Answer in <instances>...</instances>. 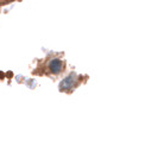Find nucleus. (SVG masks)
Listing matches in <instances>:
<instances>
[{
	"label": "nucleus",
	"mask_w": 158,
	"mask_h": 159,
	"mask_svg": "<svg viewBox=\"0 0 158 159\" xmlns=\"http://www.w3.org/2000/svg\"><path fill=\"white\" fill-rule=\"evenodd\" d=\"M75 80H76V75L74 73L70 74L69 76H67L66 79H63L61 81V83H59V89H61V90H67V89L72 88V87L74 86V83H75Z\"/></svg>",
	"instance_id": "obj_1"
},
{
	"label": "nucleus",
	"mask_w": 158,
	"mask_h": 159,
	"mask_svg": "<svg viewBox=\"0 0 158 159\" xmlns=\"http://www.w3.org/2000/svg\"><path fill=\"white\" fill-rule=\"evenodd\" d=\"M49 68H50V70H51L53 74H58V73H61L62 69H63V63H62V61L58 60V58H55V60H53L49 63Z\"/></svg>",
	"instance_id": "obj_2"
}]
</instances>
